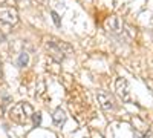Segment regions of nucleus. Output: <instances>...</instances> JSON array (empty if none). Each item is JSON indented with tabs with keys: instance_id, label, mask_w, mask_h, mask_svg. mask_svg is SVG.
Wrapping results in <instances>:
<instances>
[{
	"instance_id": "nucleus-1",
	"label": "nucleus",
	"mask_w": 153,
	"mask_h": 138,
	"mask_svg": "<svg viewBox=\"0 0 153 138\" xmlns=\"http://www.w3.org/2000/svg\"><path fill=\"white\" fill-rule=\"evenodd\" d=\"M45 46L49 51L51 58H54L57 61L65 60L66 57H69L74 52V49H72L71 45H68L66 42H61V40L55 39V37H49V39H46L45 40Z\"/></svg>"
},
{
	"instance_id": "nucleus-2",
	"label": "nucleus",
	"mask_w": 153,
	"mask_h": 138,
	"mask_svg": "<svg viewBox=\"0 0 153 138\" xmlns=\"http://www.w3.org/2000/svg\"><path fill=\"white\" fill-rule=\"evenodd\" d=\"M32 115H34L32 106L29 103H25V101L17 103L9 110V118L17 124H28L32 120Z\"/></svg>"
},
{
	"instance_id": "nucleus-3",
	"label": "nucleus",
	"mask_w": 153,
	"mask_h": 138,
	"mask_svg": "<svg viewBox=\"0 0 153 138\" xmlns=\"http://www.w3.org/2000/svg\"><path fill=\"white\" fill-rule=\"evenodd\" d=\"M104 28H106V31H107L110 35L117 37V39H120V40H127V29H126V25H124V22H123L120 17L112 16V17L106 19Z\"/></svg>"
},
{
	"instance_id": "nucleus-4",
	"label": "nucleus",
	"mask_w": 153,
	"mask_h": 138,
	"mask_svg": "<svg viewBox=\"0 0 153 138\" xmlns=\"http://www.w3.org/2000/svg\"><path fill=\"white\" fill-rule=\"evenodd\" d=\"M19 22V14L16 8L9 6H0V25H6V26H12Z\"/></svg>"
},
{
	"instance_id": "nucleus-5",
	"label": "nucleus",
	"mask_w": 153,
	"mask_h": 138,
	"mask_svg": "<svg viewBox=\"0 0 153 138\" xmlns=\"http://www.w3.org/2000/svg\"><path fill=\"white\" fill-rule=\"evenodd\" d=\"M97 100H98L100 107L103 110H106V112H110V110L117 109V103H115L112 94H109L106 91H98L97 92Z\"/></svg>"
},
{
	"instance_id": "nucleus-6",
	"label": "nucleus",
	"mask_w": 153,
	"mask_h": 138,
	"mask_svg": "<svg viewBox=\"0 0 153 138\" xmlns=\"http://www.w3.org/2000/svg\"><path fill=\"white\" fill-rule=\"evenodd\" d=\"M115 89H117V94L120 95V98L124 103H130L132 101V94H130V87L129 83H127L126 78H117V83H115Z\"/></svg>"
},
{
	"instance_id": "nucleus-7",
	"label": "nucleus",
	"mask_w": 153,
	"mask_h": 138,
	"mask_svg": "<svg viewBox=\"0 0 153 138\" xmlns=\"http://www.w3.org/2000/svg\"><path fill=\"white\" fill-rule=\"evenodd\" d=\"M66 120H68L66 112L63 110L61 107H57V109L54 110V115H52V121H54V124H55V126H58V128H61L63 124L66 123Z\"/></svg>"
},
{
	"instance_id": "nucleus-8",
	"label": "nucleus",
	"mask_w": 153,
	"mask_h": 138,
	"mask_svg": "<svg viewBox=\"0 0 153 138\" xmlns=\"http://www.w3.org/2000/svg\"><path fill=\"white\" fill-rule=\"evenodd\" d=\"M28 63H29V54L28 52H22L19 60H17V65L20 68H25V66H28Z\"/></svg>"
},
{
	"instance_id": "nucleus-9",
	"label": "nucleus",
	"mask_w": 153,
	"mask_h": 138,
	"mask_svg": "<svg viewBox=\"0 0 153 138\" xmlns=\"http://www.w3.org/2000/svg\"><path fill=\"white\" fill-rule=\"evenodd\" d=\"M16 3H17L19 6L25 8V6H31V5H35V3H37V0H16Z\"/></svg>"
},
{
	"instance_id": "nucleus-10",
	"label": "nucleus",
	"mask_w": 153,
	"mask_h": 138,
	"mask_svg": "<svg viewBox=\"0 0 153 138\" xmlns=\"http://www.w3.org/2000/svg\"><path fill=\"white\" fill-rule=\"evenodd\" d=\"M32 121H34V126H40V123H42V114L40 112H34V115H32Z\"/></svg>"
},
{
	"instance_id": "nucleus-11",
	"label": "nucleus",
	"mask_w": 153,
	"mask_h": 138,
	"mask_svg": "<svg viewBox=\"0 0 153 138\" xmlns=\"http://www.w3.org/2000/svg\"><path fill=\"white\" fill-rule=\"evenodd\" d=\"M51 14H52V19H54V22H55V25H57V26H60V25H61V22H60V17H58V14H57V12H51Z\"/></svg>"
},
{
	"instance_id": "nucleus-12",
	"label": "nucleus",
	"mask_w": 153,
	"mask_h": 138,
	"mask_svg": "<svg viewBox=\"0 0 153 138\" xmlns=\"http://www.w3.org/2000/svg\"><path fill=\"white\" fill-rule=\"evenodd\" d=\"M5 2H6V0H0V6H2V5H5Z\"/></svg>"
}]
</instances>
